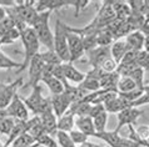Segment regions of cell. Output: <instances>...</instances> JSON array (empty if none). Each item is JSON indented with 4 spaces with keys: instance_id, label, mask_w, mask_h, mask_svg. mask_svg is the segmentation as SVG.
Masks as SVG:
<instances>
[{
    "instance_id": "obj_32",
    "label": "cell",
    "mask_w": 149,
    "mask_h": 147,
    "mask_svg": "<svg viewBox=\"0 0 149 147\" xmlns=\"http://www.w3.org/2000/svg\"><path fill=\"white\" fill-rule=\"evenodd\" d=\"M36 144H38L39 146H44V147H59V145H58L56 140L53 136H50V135L48 133H41L40 136L36 138Z\"/></svg>"
},
{
    "instance_id": "obj_19",
    "label": "cell",
    "mask_w": 149,
    "mask_h": 147,
    "mask_svg": "<svg viewBox=\"0 0 149 147\" xmlns=\"http://www.w3.org/2000/svg\"><path fill=\"white\" fill-rule=\"evenodd\" d=\"M75 126L77 128L81 131L83 133L88 135L90 137H94V135L97 133L95 132V128H94V124H93V120L92 117L86 116V117H75Z\"/></svg>"
},
{
    "instance_id": "obj_27",
    "label": "cell",
    "mask_w": 149,
    "mask_h": 147,
    "mask_svg": "<svg viewBox=\"0 0 149 147\" xmlns=\"http://www.w3.org/2000/svg\"><path fill=\"white\" fill-rule=\"evenodd\" d=\"M35 144H36L35 138L26 132V133H23L22 136H19L18 138H16L13 144H11L10 147H30V146L35 145Z\"/></svg>"
},
{
    "instance_id": "obj_34",
    "label": "cell",
    "mask_w": 149,
    "mask_h": 147,
    "mask_svg": "<svg viewBox=\"0 0 149 147\" xmlns=\"http://www.w3.org/2000/svg\"><path fill=\"white\" fill-rule=\"evenodd\" d=\"M117 67H118V63L113 58H111V56H110V58H108V59H105L100 64V66H99V69H100L103 72H105V74L115 72V71H117Z\"/></svg>"
},
{
    "instance_id": "obj_11",
    "label": "cell",
    "mask_w": 149,
    "mask_h": 147,
    "mask_svg": "<svg viewBox=\"0 0 149 147\" xmlns=\"http://www.w3.org/2000/svg\"><path fill=\"white\" fill-rule=\"evenodd\" d=\"M103 105H104V109L108 113H119L120 111H123V110H125L128 107H133L129 101L124 100L118 93H115V95L109 97Z\"/></svg>"
},
{
    "instance_id": "obj_26",
    "label": "cell",
    "mask_w": 149,
    "mask_h": 147,
    "mask_svg": "<svg viewBox=\"0 0 149 147\" xmlns=\"http://www.w3.org/2000/svg\"><path fill=\"white\" fill-rule=\"evenodd\" d=\"M97 43H98V46L109 47L110 45L114 43V38H113V35H111L109 31L103 29L97 34Z\"/></svg>"
},
{
    "instance_id": "obj_2",
    "label": "cell",
    "mask_w": 149,
    "mask_h": 147,
    "mask_svg": "<svg viewBox=\"0 0 149 147\" xmlns=\"http://www.w3.org/2000/svg\"><path fill=\"white\" fill-rule=\"evenodd\" d=\"M49 18H50V11H44V13H39L38 18L30 26L34 32L36 34L40 45H44L48 50H53L54 46V34L49 26Z\"/></svg>"
},
{
    "instance_id": "obj_43",
    "label": "cell",
    "mask_w": 149,
    "mask_h": 147,
    "mask_svg": "<svg viewBox=\"0 0 149 147\" xmlns=\"http://www.w3.org/2000/svg\"><path fill=\"white\" fill-rule=\"evenodd\" d=\"M5 117H9L6 110H0V120H3V118H5Z\"/></svg>"
},
{
    "instance_id": "obj_42",
    "label": "cell",
    "mask_w": 149,
    "mask_h": 147,
    "mask_svg": "<svg viewBox=\"0 0 149 147\" xmlns=\"http://www.w3.org/2000/svg\"><path fill=\"white\" fill-rule=\"evenodd\" d=\"M78 147H100L99 145H95V144H92V142H85L83 145H79Z\"/></svg>"
},
{
    "instance_id": "obj_39",
    "label": "cell",
    "mask_w": 149,
    "mask_h": 147,
    "mask_svg": "<svg viewBox=\"0 0 149 147\" xmlns=\"http://www.w3.org/2000/svg\"><path fill=\"white\" fill-rule=\"evenodd\" d=\"M143 50L146 51V52H149V36H146V39H144Z\"/></svg>"
},
{
    "instance_id": "obj_40",
    "label": "cell",
    "mask_w": 149,
    "mask_h": 147,
    "mask_svg": "<svg viewBox=\"0 0 149 147\" xmlns=\"http://www.w3.org/2000/svg\"><path fill=\"white\" fill-rule=\"evenodd\" d=\"M6 15H8L6 9H4L3 6H0V21H3V20L6 18Z\"/></svg>"
},
{
    "instance_id": "obj_15",
    "label": "cell",
    "mask_w": 149,
    "mask_h": 147,
    "mask_svg": "<svg viewBox=\"0 0 149 147\" xmlns=\"http://www.w3.org/2000/svg\"><path fill=\"white\" fill-rule=\"evenodd\" d=\"M144 39H146V35L140 30L133 31V32H130L129 35H127L125 38H124V40H125L128 51H142Z\"/></svg>"
},
{
    "instance_id": "obj_25",
    "label": "cell",
    "mask_w": 149,
    "mask_h": 147,
    "mask_svg": "<svg viewBox=\"0 0 149 147\" xmlns=\"http://www.w3.org/2000/svg\"><path fill=\"white\" fill-rule=\"evenodd\" d=\"M93 120V124H94V128H95V132H103V131H107V122H108V112L104 111L99 115L92 117Z\"/></svg>"
},
{
    "instance_id": "obj_28",
    "label": "cell",
    "mask_w": 149,
    "mask_h": 147,
    "mask_svg": "<svg viewBox=\"0 0 149 147\" xmlns=\"http://www.w3.org/2000/svg\"><path fill=\"white\" fill-rule=\"evenodd\" d=\"M40 54V58L41 60L45 63V65H48V66H55V65H60L61 64V60L58 58V55L55 54L54 51H45V52H39Z\"/></svg>"
},
{
    "instance_id": "obj_10",
    "label": "cell",
    "mask_w": 149,
    "mask_h": 147,
    "mask_svg": "<svg viewBox=\"0 0 149 147\" xmlns=\"http://www.w3.org/2000/svg\"><path fill=\"white\" fill-rule=\"evenodd\" d=\"M50 102H52V109L53 112L55 113V116L59 118L60 116H63L65 112L69 110L72 101L68 97V95L65 92L59 93V95H52L50 96Z\"/></svg>"
},
{
    "instance_id": "obj_37",
    "label": "cell",
    "mask_w": 149,
    "mask_h": 147,
    "mask_svg": "<svg viewBox=\"0 0 149 147\" xmlns=\"http://www.w3.org/2000/svg\"><path fill=\"white\" fill-rule=\"evenodd\" d=\"M136 66L143 69L144 71L149 70V52H146L144 50L138 52V56H136Z\"/></svg>"
},
{
    "instance_id": "obj_23",
    "label": "cell",
    "mask_w": 149,
    "mask_h": 147,
    "mask_svg": "<svg viewBox=\"0 0 149 147\" xmlns=\"http://www.w3.org/2000/svg\"><path fill=\"white\" fill-rule=\"evenodd\" d=\"M78 86L80 89H83L84 91H86L88 93H92V92H95V91H99V90H100V82H99V80L93 79V77L85 75V79L83 80Z\"/></svg>"
},
{
    "instance_id": "obj_24",
    "label": "cell",
    "mask_w": 149,
    "mask_h": 147,
    "mask_svg": "<svg viewBox=\"0 0 149 147\" xmlns=\"http://www.w3.org/2000/svg\"><path fill=\"white\" fill-rule=\"evenodd\" d=\"M22 64L18 61H14L13 59H10L5 52L0 50V69L1 70H11V69H16V71L20 69Z\"/></svg>"
},
{
    "instance_id": "obj_12",
    "label": "cell",
    "mask_w": 149,
    "mask_h": 147,
    "mask_svg": "<svg viewBox=\"0 0 149 147\" xmlns=\"http://www.w3.org/2000/svg\"><path fill=\"white\" fill-rule=\"evenodd\" d=\"M61 69H63L64 77L68 84H75L79 85L83 80L85 79V74L79 71L74 66L73 63H61Z\"/></svg>"
},
{
    "instance_id": "obj_18",
    "label": "cell",
    "mask_w": 149,
    "mask_h": 147,
    "mask_svg": "<svg viewBox=\"0 0 149 147\" xmlns=\"http://www.w3.org/2000/svg\"><path fill=\"white\" fill-rule=\"evenodd\" d=\"M74 126H75V115L69 110L58 118V131L69 133L72 130H74Z\"/></svg>"
},
{
    "instance_id": "obj_31",
    "label": "cell",
    "mask_w": 149,
    "mask_h": 147,
    "mask_svg": "<svg viewBox=\"0 0 149 147\" xmlns=\"http://www.w3.org/2000/svg\"><path fill=\"white\" fill-rule=\"evenodd\" d=\"M81 40H83V47H84L85 54L98 47L97 34H95V35H83Z\"/></svg>"
},
{
    "instance_id": "obj_7",
    "label": "cell",
    "mask_w": 149,
    "mask_h": 147,
    "mask_svg": "<svg viewBox=\"0 0 149 147\" xmlns=\"http://www.w3.org/2000/svg\"><path fill=\"white\" fill-rule=\"evenodd\" d=\"M8 112V116L14 118L15 121H26L29 120V110L23 101V97L16 93L14 99L11 100L9 106L5 109Z\"/></svg>"
},
{
    "instance_id": "obj_30",
    "label": "cell",
    "mask_w": 149,
    "mask_h": 147,
    "mask_svg": "<svg viewBox=\"0 0 149 147\" xmlns=\"http://www.w3.org/2000/svg\"><path fill=\"white\" fill-rule=\"evenodd\" d=\"M144 72L146 71H144L143 69L136 66L135 69H133V70L130 71L129 75H128L136 84L138 89H144Z\"/></svg>"
},
{
    "instance_id": "obj_8",
    "label": "cell",
    "mask_w": 149,
    "mask_h": 147,
    "mask_svg": "<svg viewBox=\"0 0 149 147\" xmlns=\"http://www.w3.org/2000/svg\"><path fill=\"white\" fill-rule=\"evenodd\" d=\"M67 41H68V49L70 54V63L79 60L83 55H85L81 36L73 32L69 29L68 25H67Z\"/></svg>"
},
{
    "instance_id": "obj_20",
    "label": "cell",
    "mask_w": 149,
    "mask_h": 147,
    "mask_svg": "<svg viewBox=\"0 0 149 147\" xmlns=\"http://www.w3.org/2000/svg\"><path fill=\"white\" fill-rule=\"evenodd\" d=\"M119 77L120 76H119L117 72L104 74V76L100 79V89L102 90H108V91L118 92L117 86H118Z\"/></svg>"
},
{
    "instance_id": "obj_21",
    "label": "cell",
    "mask_w": 149,
    "mask_h": 147,
    "mask_svg": "<svg viewBox=\"0 0 149 147\" xmlns=\"http://www.w3.org/2000/svg\"><path fill=\"white\" fill-rule=\"evenodd\" d=\"M28 132V126H26V121H15V125L13 130H11V132L9 135V138H8V141L5 142V147H10L11 144L18 138L19 136H22L23 133H26Z\"/></svg>"
},
{
    "instance_id": "obj_33",
    "label": "cell",
    "mask_w": 149,
    "mask_h": 147,
    "mask_svg": "<svg viewBox=\"0 0 149 147\" xmlns=\"http://www.w3.org/2000/svg\"><path fill=\"white\" fill-rule=\"evenodd\" d=\"M56 142H58V145H59V147H78L72 141L69 133L68 132H63V131H58L56 132Z\"/></svg>"
},
{
    "instance_id": "obj_38",
    "label": "cell",
    "mask_w": 149,
    "mask_h": 147,
    "mask_svg": "<svg viewBox=\"0 0 149 147\" xmlns=\"http://www.w3.org/2000/svg\"><path fill=\"white\" fill-rule=\"evenodd\" d=\"M105 109H104V105L103 104H97V105H92V111H90V117H94L99 115V113L104 112Z\"/></svg>"
},
{
    "instance_id": "obj_44",
    "label": "cell",
    "mask_w": 149,
    "mask_h": 147,
    "mask_svg": "<svg viewBox=\"0 0 149 147\" xmlns=\"http://www.w3.org/2000/svg\"><path fill=\"white\" fill-rule=\"evenodd\" d=\"M38 147H44V146H39V145H38Z\"/></svg>"
},
{
    "instance_id": "obj_4",
    "label": "cell",
    "mask_w": 149,
    "mask_h": 147,
    "mask_svg": "<svg viewBox=\"0 0 149 147\" xmlns=\"http://www.w3.org/2000/svg\"><path fill=\"white\" fill-rule=\"evenodd\" d=\"M54 46L53 51L58 55L61 63H70V54L67 41V25L60 19H56L54 30Z\"/></svg>"
},
{
    "instance_id": "obj_9",
    "label": "cell",
    "mask_w": 149,
    "mask_h": 147,
    "mask_svg": "<svg viewBox=\"0 0 149 147\" xmlns=\"http://www.w3.org/2000/svg\"><path fill=\"white\" fill-rule=\"evenodd\" d=\"M118 115V126L115 128V131L119 132V130L124 126H134L136 120L143 115V112L138 110V107H128L125 110H123Z\"/></svg>"
},
{
    "instance_id": "obj_3",
    "label": "cell",
    "mask_w": 149,
    "mask_h": 147,
    "mask_svg": "<svg viewBox=\"0 0 149 147\" xmlns=\"http://www.w3.org/2000/svg\"><path fill=\"white\" fill-rule=\"evenodd\" d=\"M24 104L28 107L29 112H31L34 116H40L45 112L53 111L52 109V102H50V96L44 97L41 93V87L40 85L33 87V91L30 96H28L26 99H23Z\"/></svg>"
},
{
    "instance_id": "obj_35",
    "label": "cell",
    "mask_w": 149,
    "mask_h": 147,
    "mask_svg": "<svg viewBox=\"0 0 149 147\" xmlns=\"http://www.w3.org/2000/svg\"><path fill=\"white\" fill-rule=\"evenodd\" d=\"M14 125H15V120L11 117H5L3 120H0V133L9 136Z\"/></svg>"
},
{
    "instance_id": "obj_1",
    "label": "cell",
    "mask_w": 149,
    "mask_h": 147,
    "mask_svg": "<svg viewBox=\"0 0 149 147\" xmlns=\"http://www.w3.org/2000/svg\"><path fill=\"white\" fill-rule=\"evenodd\" d=\"M20 40H22L24 46V61L22 63V66L16 72H22L25 69H28L30 60L36 54H39V47H40V43L38 38H36V34L30 26H26L23 30H20Z\"/></svg>"
},
{
    "instance_id": "obj_22",
    "label": "cell",
    "mask_w": 149,
    "mask_h": 147,
    "mask_svg": "<svg viewBox=\"0 0 149 147\" xmlns=\"http://www.w3.org/2000/svg\"><path fill=\"white\" fill-rule=\"evenodd\" d=\"M135 89H138V86H136V84L129 76H120L119 77L118 86H117L118 93H128Z\"/></svg>"
},
{
    "instance_id": "obj_16",
    "label": "cell",
    "mask_w": 149,
    "mask_h": 147,
    "mask_svg": "<svg viewBox=\"0 0 149 147\" xmlns=\"http://www.w3.org/2000/svg\"><path fill=\"white\" fill-rule=\"evenodd\" d=\"M94 137L100 138L105 142L107 145L110 147H120V144L123 142V138L118 131H103V132H97L94 135Z\"/></svg>"
},
{
    "instance_id": "obj_14",
    "label": "cell",
    "mask_w": 149,
    "mask_h": 147,
    "mask_svg": "<svg viewBox=\"0 0 149 147\" xmlns=\"http://www.w3.org/2000/svg\"><path fill=\"white\" fill-rule=\"evenodd\" d=\"M85 55L88 56L89 64L92 65L93 67H99V66H100V64L105 59L110 58V46L109 47L98 46L97 49H94V50L86 52Z\"/></svg>"
},
{
    "instance_id": "obj_13",
    "label": "cell",
    "mask_w": 149,
    "mask_h": 147,
    "mask_svg": "<svg viewBox=\"0 0 149 147\" xmlns=\"http://www.w3.org/2000/svg\"><path fill=\"white\" fill-rule=\"evenodd\" d=\"M40 118V124L43 126L44 131L47 132L48 135L50 136H56V132H58V117L55 116V113L53 111H49V112H45L43 115L39 116Z\"/></svg>"
},
{
    "instance_id": "obj_29",
    "label": "cell",
    "mask_w": 149,
    "mask_h": 147,
    "mask_svg": "<svg viewBox=\"0 0 149 147\" xmlns=\"http://www.w3.org/2000/svg\"><path fill=\"white\" fill-rule=\"evenodd\" d=\"M19 39H20V31L16 27H13V29H10L3 35V38L0 39V45L13 44L15 41H18Z\"/></svg>"
},
{
    "instance_id": "obj_41",
    "label": "cell",
    "mask_w": 149,
    "mask_h": 147,
    "mask_svg": "<svg viewBox=\"0 0 149 147\" xmlns=\"http://www.w3.org/2000/svg\"><path fill=\"white\" fill-rule=\"evenodd\" d=\"M140 31H142L146 36H149V21H147V23H146V25H144V26L142 27V30H140Z\"/></svg>"
},
{
    "instance_id": "obj_17",
    "label": "cell",
    "mask_w": 149,
    "mask_h": 147,
    "mask_svg": "<svg viewBox=\"0 0 149 147\" xmlns=\"http://www.w3.org/2000/svg\"><path fill=\"white\" fill-rule=\"evenodd\" d=\"M127 52H128V47H127V44H125V40L124 39L114 40V43L110 45V56L117 61L118 64L122 61V59L124 58V55H125Z\"/></svg>"
},
{
    "instance_id": "obj_5",
    "label": "cell",
    "mask_w": 149,
    "mask_h": 147,
    "mask_svg": "<svg viewBox=\"0 0 149 147\" xmlns=\"http://www.w3.org/2000/svg\"><path fill=\"white\" fill-rule=\"evenodd\" d=\"M45 67L47 65L40 58V54H36L34 58L30 60L29 63V66H28V70H29V82L23 85V89H26V87H34L36 85H39V82L41 81V77H43V74L45 71Z\"/></svg>"
},
{
    "instance_id": "obj_36",
    "label": "cell",
    "mask_w": 149,
    "mask_h": 147,
    "mask_svg": "<svg viewBox=\"0 0 149 147\" xmlns=\"http://www.w3.org/2000/svg\"><path fill=\"white\" fill-rule=\"evenodd\" d=\"M69 136H70L72 141H73L77 146H79V145H83V144H85V142H88V138H89L88 135L83 133L81 131H79V130H72V131L69 132Z\"/></svg>"
},
{
    "instance_id": "obj_6",
    "label": "cell",
    "mask_w": 149,
    "mask_h": 147,
    "mask_svg": "<svg viewBox=\"0 0 149 147\" xmlns=\"http://www.w3.org/2000/svg\"><path fill=\"white\" fill-rule=\"evenodd\" d=\"M23 84V77L16 79L14 82H1L0 81V110H5L9 104L11 102V100L14 99V96L18 93L19 87Z\"/></svg>"
}]
</instances>
